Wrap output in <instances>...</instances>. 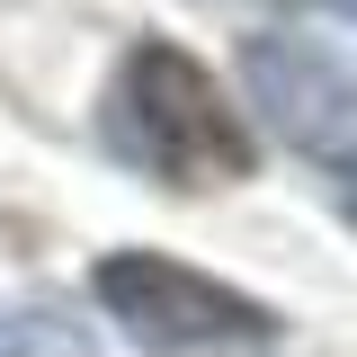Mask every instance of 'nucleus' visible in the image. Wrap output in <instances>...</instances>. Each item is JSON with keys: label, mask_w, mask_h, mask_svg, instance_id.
<instances>
[{"label": "nucleus", "mask_w": 357, "mask_h": 357, "mask_svg": "<svg viewBox=\"0 0 357 357\" xmlns=\"http://www.w3.org/2000/svg\"><path fill=\"white\" fill-rule=\"evenodd\" d=\"M98 304L107 321H126L134 349L161 357H197V349H268L277 340V312L250 304L241 286H215L178 259H152V250H116L98 259Z\"/></svg>", "instance_id": "2"}, {"label": "nucleus", "mask_w": 357, "mask_h": 357, "mask_svg": "<svg viewBox=\"0 0 357 357\" xmlns=\"http://www.w3.org/2000/svg\"><path fill=\"white\" fill-rule=\"evenodd\" d=\"M340 206H349V223H357V152L340 161Z\"/></svg>", "instance_id": "5"}, {"label": "nucleus", "mask_w": 357, "mask_h": 357, "mask_svg": "<svg viewBox=\"0 0 357 357\" xmlns=\"http://www.w3.org/2000/svg\"><path fill=\"white\" fill-rule=\"evenodd\" d=\"M241 81L268 107V126L286 143H304V152H331L357 126V63L321 36H250L241 45Z\"/></svg>", "instance_id": "3"}, {"label": "nucleus", "mask_w": 357, "mask_h": 357, "mask_svg": "<svg viewBox=\"0 0 357 357\" xmlns=\"http://www.w3.org/2000/svg\"><path fill=\"white\" fill-rule=\"evenodd\" d=\"M331 9H340V18H357V0H331Z\"/></svg>", "instance_id": "6"}, {"label": "nucleus", "mask_w": 357, "mask_h": 357, "mask_svg": "<svg viewBox=\"0 0 357 357\" xmlns=\"http://www.w3.org/2000/svg\"><path fill=\"white\" fill-rule=\"evenodd\" d=\"M0 357H89V340L45 321V312H27V321H0Z\"/></svg>", "instance_id": "4"}, {"label": "nucleus", "mask_w": 357, "mask_h": 357, "mask_svg": "<svg viewBox=\"0 0 357 357\" xmlns=\"http://www.w3.org/2000/svg\"><path fill=\"white\" fill-rule=\"evenodd\" d=\"M107 143L116 161H134L161 188H223L250 178V134L223 107L215 72L197 54H178L170 36H143L107 81Z\"/></svg>", "instance_id": "1"}]
</instances>
